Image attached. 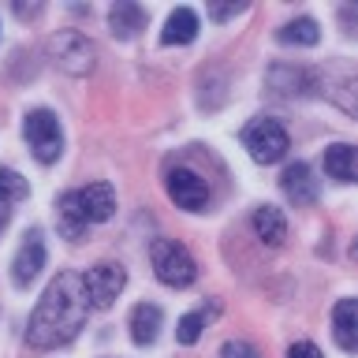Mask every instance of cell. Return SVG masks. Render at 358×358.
<instances>
[{
    "label": "cell",
    "mask_w": 358,
    "mask_h": 358,
    "mask_svg": "<svg viewBox=\"0 0 358 358\" xmlns=\"http://www.w3.org/2000/svg\"><path fill=\"white\" fill-rule=\"evenodd\" d=\"M49 52L56 56V64H60L64 71H71V75H86L90 67H94V45H90L78 30L52 34Z\"/></svg>",
    "instance_id": "cell-6"
},
{
    "label": "cell",
    "mask_w": 358,
    "mask_h": 358,
    "mask_svg": "<svg viewBox=\"0 0 358 358\" xmlns=\"http://www.w3.org/2000/svg\"><path fill=\"white\" fill-rule=\"evenodd\" d=\"M254 231H257V239L268 243V246H280L287 239V220H284V213H280L276 206H257L254 209Z\"/></svg>",
    "instance_id": "cell-16"
},
{
    "label": "cell",
    "mask_w": 358,
    "mask_h": 358,
    "mask_svg": "<svg viewBox=\"0 0 358 358\" xmlns=\"http://www.w3.org/2000/svg\"><path fill=\"white\" fill-rule=\"evenodd\" d=\"M145 27V8L134 4V0H127V4H116L108 11V30L116 34L120 41H131L134 34H142Z\"/></svg>",
    "instance_id": "cell-14"
},
{
    "label": "cell",
    "mask_w": 358,
    "mask_h": 358,
    "mask_svg": "<svg viewBox=\"0 0 358 358\" xmlns=\"http://www.w3.org/2000/svg\"><path fill=\"white\" fill-rule=\"evenodd\" d=\"M41 268H45V235H41V228H30L22 235L15 262H11V280H15V287H30Z\"/></svg>",
    "instance_id": "cell-8"
},
{
    "label": "cell",
    "mask_w": 358,
    "mask_h": 358,
    "mask_svg": "<svg viewBox=\"0 0 358 358\" xmlns=\"http://www.w3.org/2000/svg\"><path fill=\"white\" fill-rule=\"evenodd\" d=\"M56 224H60V235L64 239L78 243L90 228L86 213H83V198H78V190H67V194L56 198Z\"/></svg>",
    "instance_id": "cell-10"
},
{
    "label": "cell",
    "mask_w": 358,
    "mask_h": 358,
    "mask_svg": "<svg viewBox=\"0 0 358 358\" xmlns=\"http://www.w3.org/2000/svg\"><path fill=\"white\" fill-rule=\"evenodd\" d=\"M332 329H336V343H340L343 351H355V343H358V306H355V299L336 302Z\"/></svg>",
    "instance_id": "cell-17"
},
{
    "label": "cell",
    "mask_w": 358,
    "mask_h": 358,
    "mask_svg": "<svg viewBox=\"0 0 358 358\" xmlns=\"http://www.w3.org/2000/svg\"><path fill=\"white\" fill-rule=\"evenodd\" d=\"M280 41L284 45H317L321 41V27L313 19H291V22H284V27H280V34H276Z\"/></svg>",
    "instance_id": "cell-20"
},
{
    "label": "cell",
    "mask_w": 358,
    "mask_h": 358,
    "mask_svg": "<svg viewBox=\"0 0 358 358\" xmlns=\"http://www.w3.org/2000/svg\"><path fill=\"white\" fill-rule=\"evenodd\" d=\"M280 190L287 194L291 206H313L321 194V183L313 176V168L306 161H291L284 172H280Z\"/></svg>",
    "instance_id": "cell-9"
},
{
    "label": "cell",
    "mask_w": 358,
    "mask_h": 358,
    "mask_svg": "<svg viewBox=\"0 0 358 358\" xmlns=\"http://www.w3.org/2000/svg\"><path fill=\"white\" fill-rule=\"evenodd\" d=\"M30 194V183L22 179L15 168H0V231L8 228V220H11V206L15 201H22Z\"/></svg>",
    "instance_id": "cell-15"
},
{
    "label": "cell",
    "mask_w": 358,
    "mask_h": 358,
    "mask_svg": "<svg viewBox=\"0 0 358 358\" xmlns=\"http://www.w3.org/2000/svg\"><path fill=\"white\" fill-rule=\"evenodd\" d=\"M153 273L164 287H190L198 280V262L183 243L161 239L153 246Z\"/></svg>",
    "instance_id": "cell-2"
},
{
    "label": "cell",
    "mask_w": 358,
    "mask_h": 358,
    "mask_svg": "<svg viewBox=\"0 0 358 358\" xmlns=\"http://www.w3.org/2000/svg\"><path fill=\"white\" fill-rule=\"evenodd\" d=\"M217 358H262V355H257V347L250 340H228Z\"/></svg>",
    "instance_id": "cell-21"
},
{
    "label": "cell",
    "mask_w": 358,
    "mask_h": 358,
    "mask_svg": "<svg viewBox=\"0 0 358 358\" xmlns=\"http://www.w3.org/2000/svg\"><path fill=\"white\" fill-rule=\"evenodd\" d=\"M287 358H324V355H321L310 340H299V343H291V347H287Z\"/></svg>",
    "instance_id": "cell-23"
},
{
    "label": "cell",
    "mask_w": 358,
    "mask_h": 358,
    "mask_svg": "<svg viewBox=\"0 0 358 358\" xmlns=\"http://www.w3.org/2000/svg\"><path fill=\"white\" fill-rule=\"evenodd\" d=\"M161 324H164V313L157 302H138V306L131 310V340L138 347H150L157 336H161Z\"/></svg>",
    "instance_id": "cell-12"
},
{
    "label": "cell",
    "mask_w": 358,
    "mask_h": 358,
    "mask_svg": "<svg viewBox=\"0 0 358 358\" xmlns=\"http://www.w3.org/2000/svg\"><path fill=\"white\" fill-rule=\"evenodd\" d=\"M194 34H198V15L190 8H176L164 22V30H161V41L164 45H190Z\"/></svg>",
    "instance_id": "cell-18"
},
{
    "label": "cell",
    "mask_w": 358,
    "mask_h": 358,
    "mask_svg": "<svg viewBox=\"0 0 358 358\" xmlns=\"http://www.w3.org/2000/svg\"><path fill=\"white\" fill-rule=\"evenodd\" d=\"M90 317V299L83 287V273H60L49 280L41 291L38 306L27 321V343L34 351H56V347L71 343Z\"/></svg>",
    "instance_id": "cell-1"
},
{
    "label": "cell",
    "mask_w": 358,
    "mask_h": 358,
    "mask_svg": "<svg viewBox=\"0 0 358 358\" xmlns=\"http://www.w3.org/2000/svg\"><path fill=\"white\" fill-rule=\"evenodd\" d=\"M168 198L187 213H201L209 206V183L190 168H176V172H168Z\"/></svg>",
    "instance_id": "cell-7"
},
{
    "label": "cell",
    "mask_w": 358,
    "mask_h": 358,
    "mask_svg": "<svg viewBox=\"0 0 358 358\" xmlns=\"http://www.w3.org/2000/svg\"><path fill=\"white\" fill-rule=\"evenodd\" d=\"M217 313H220V302H217V299L206 302V306H198V310H190V313H183V317H179V324H176V343L194 347V343L201 340V332H206V324L217 317Z\"/></svg>",
    "instance_id": "cell-13"
},
{
    "label": "cell",
    "mask_w": 358,
    "mask_h": 358,
    "mask_svg": "<svg viewBox=\"0 0 358 358\" xmlns=\"http://www.w3.org/2000/svg\"><path fill=\"white\" fill-rule=\"evenodd\" d=\"M243 142H246V150H250V157L257 164H276V161H284V153H287V131H284V123L273 120V116H257V120L246 123Z\"/></svg>",
    "instance_id": "cell-3"
},
{
    "label": "cell",
    "mask_w": 358,
    "mask_h": 358,
    "mask_svg": "<svg viewBox=\"0 0 358 358\" xmlns=\"http://www.w3.org/2000/svg\"><path fill=\"white\" fill-rule=\"evenodd\" d=\"M355 145L347 142H336L324 150V172H329L336 183H355Z\"/></svg>",
    "instance_id": "cell-19"
},
{
    "label": "cell",
    "mask_w": 358,
    "mask_h": 358,
    "mask_svg": "<svg viewBox=\"0 0 358 358\" xmlns=\"http://www.w3.org/2000/svg\"><path fill=\"white\" fill-rule=\"evenodd\" d=\"M246 4H239V0H213L209 4V19L213 22H228L231 15H239Z\"/></svg>",
    "instance_id": "cell-22"
},
{
    "label": "cell",
    "mask_w": 358,
    "mask_h": 358,
    "mask_svg": "<svg viewBox=\"0 0 358 358\" xmlns=\"http://www.w3.org/2000/svg\"><path fill=\"white\" fill-rule=\"evenodd\" d=\"M78 198H83V213L90 224H105L112 213H116V190L112 183L105 179H97V183H90L86 190H78Z\"/></svg>",
    "instance_id": "cell-11"
},
{
    "label": "cell",
    "mask_w": 358,
    "mask_h": 358,
    "mask_svg": "<svg viewBox=\"0 0 358 358\" xmlns=\"http://www.w3.org/2000/svg\"><path fill=\"white\" fill-rule=\"evenodd\" d=\"M22 134L30 142V153L38 157L41 164H52L56 157L64 153V134H60V120L52 116L49 108H34L27 123H22Z\"/></svg>",
    "instance_id": "cell-4"
},
{
    "label": "cell",
    "mask_w": 358,
    "mask_h": 358,
    "mask_svg": "<svg viewBox=\"0 0 358 358\" xmlns=\"http://www.w3.org/2000/svg\"><path fill=\"white\" fill-rule=\"evenodd\" d=\"M83 287H86L90 306H94V310H108L112 302L120 299V291L127 287V268L112 265V262H101V265L90 268V273H83Z\"/></svg>",
    "instance_id": "cell-5"
}]
</instances>
